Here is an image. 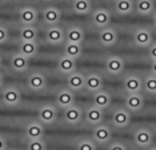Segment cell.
<instances>
[{"instance_id": "obj_26", "label": "cell", "mask_w": 156, "mask_h": 150, "mask_svg": "<svg viewBox=\"0 0 156 150\" xmlns=\"http://www.w3.org/2000/svg\"><path fill=\"white\" fill-rule=\"evenodd\" d=\"M66 42L68 43H80L84 42V30L79 26H69L66 30Z\"/></svg>"}, {"instance_id": "obj_43", "label": "cell", "mask_w": 156, "mask_h": 150, "mask_svg": "<svg viewBox=\"0 0 156 150\" xmlns=\"http://www.w3.org/2000/svg\"><path fill=\"white\" fill-rule=\"evenodd\" d=\"M145 150H156V146H150V148L145 149Z\"/></svg>"}, {"instance_id": "obj_15", "label": "cell", "mask_w": 156, "mask_h": 150, "mask_svg": "<svg viewBox=\"0 0 156 150\" xmlns=\"http://www.w3.org/2000/svg\"><path fill=\"white\" fill-rule=\"evenodd\" d=\"M104 86V79H103V75L96 73V71H92V73L86 75V83H84V90L88 91L90 94H94L101 88Z\"/></svg>"}, {"instance_id": "obj_44", "label": "cell", "mask_w": 156, "mask_h": 150, "mask_svg": "<svg viewBox=\"0 0 156 150\" xmlns=\"http://www.w3.org/2000/svg\"><path fill=\"white\" fill-rule=\"evenodd\" d=\"M44 2H51V0H44Z\"/></svg>"}, {"instance_id": "obj_28", "label": "cell", "mask_w": 156, "mask_h": 150, "mask_svg": "<svg viewBox=\"0 0 156 150\" xmlns=\"http://www.w3.org/2000/svg\"><path fill=\"white\" fill-rule=\"evenodd\" d=\"M39 31L36 26H22L19 30V39L22 42H37Z\"/></svg>"}, {"instance_id": "obj_31", "label": "cell", "mask_w": 156, "mask_h": 150, "mask_svg": "<svg viewBox=\"0 0 156 150\" xmlns=\"http://www.w3.org/2000/svg\"><path fill=\"white\" fill-rule=\"evenodd\" d=\"M72 11L75 13H77V15H88L92 11L91 0H73Z\"/></svg>"}, {"instance_id": "obj_30", "label": "cell", "mask_w": 156, "mask_h": 150, "mask_svg": "<svg viewBox=\"0 0 156 150\" xmlns=\"http://www.w3.org/2000/svg\"><path fill=\"white\" fill-rule=\"evenodd\" d=\"M63 55L77 60L81 55H83V44H80V43L66 42L64 43V50H63Z\"/></svg>"}, {"instance_id": "obj_16", "label": "cell", "mask_w": 156, "mask_h": 150, "mask_svg": "<svg viewBox=\"0 0 156 150\" xmlns=\"http://www.w3.org/2000/svg\"><path fill=\"white\" fill-rule=\"evenodd\" d=\"M39 19L37 9L34 7H23L17 12V20L22 26H35Z\"/></svg>"}, {"instance_id": "obj_24", "label": "cell", "mask_w": 156, "mask_h": 150, "mask_svg": "<svg viewBox=\"0 0 156 150\" xmlns=\"http://www.w3.org/2000/svg\"><path fill=\"white\" fill-rule=\"evenodd\" d=\"M39 42H22L19 40V52L28 59H34L39 54Z\"/></svg>"}, {"instance_id": "obj_46", "label": "cell", "mask_w": 156, "mask_h": 150, "mask_svg": "<svg viewBox=\"0 0 156 150\" xmlns=\"http://www.w3.org/2000/svg\"><path fill=\"white\" fill-rule=\"evenodd\" d=\"M133 2H135V0H133Z\"/></svg>"}, {"instance_id": "obj_45", "label": "cell", "mask_w": 156, "mask_h": 150, "mask_svg": "<svg viewBox=\"0 0 156 150\" xmlns=\"http://www.w3.org/2000/svg\"><path fill=\"white\" fill-rule=\"evenodd\" d=\"M8 150H9V149H8ZM11 150H17V149H11Z\"/></svg>"}, {"instance_id": "obj_25", "label": "cell", "mask_w": 156, "mask_h": 150, "mask_svg": "<svg viewBox=\"0 0 156 150\" xmlns=\"http://www.w3.org/2000/svg\"><path fill=\"white\" fill-rule=\"evenodd\" d=\"M58 70L62 73L63 75H69L76 71V60L72 58H68L66 55H62L56 63Z\"/></svg>"}, {"instance_id": "obj_36", "label": "cell", "mask_w": 156, "mask_h": 150, "mask_svg": "<svg viewBox=\"0 0 156 150\" xmlns=\"http://www.w3.org/2000/svg\"><path fill=\"white\" fill-rule=\"evenodd\" d=\"M108 150H128V148L122 141H112L108 145Z\"/></svg>"}, {"instance_id": "obj_41", "label": "cell", "mask_w": 156, "mask_h": 150, "mask_svg": "<svg viewBox=\"0 0 156 150\" xmlns=\"http://www.w3.org/2000/svg\"><path fill=\"white\" fill-rule=\"evenodd\" d=\"M152 23H154V27L156 28V11L152 13Z\"/></svg>"}, {"instance_id": "obj_20", "label": "cell", "mask_w": 156, "mask_h": 150, "mask_svg": "<svg viewBox=\"0 0 156 150\" xmlns=\"http://www.w3.org/2000/svg\"><path fill=\"white\" fill-rule=\"evenodd\" d=\"M99 42L104 47H113L118 43V31L115 27L108 26L99 31Z\"/></svg>"}, {"instance_id": "obj_8", "label": "cell", "mask_w": 156, "mask_h": 150, "mask_svg": "<svg viewBox=\"0 0 156 150\" xmlns=\"http://www.w3.org/2000/svg\"><path fill=\"white\" fill-rule=\"evenodd\" d=\"M45 42L51 46H60L66 43V30L60 24L49 26L45 30Z\"/></svg>"}, {"instance_id": "obj_42", "label": "cell", "mask_w": 156, "mask_h": 150, "mask_svg": "<svg viewBox=\"0 0 156 150\" xmlns=\"http://www.w3.org/2000/svg\"><path fill=\"white\" fill-rule=\"evenodd\" d=\"M2 66H3V58H2V54H0V70H2Z\"/></svg>"}, {"instance_id": "obj_5", "label": "cell", "mask_w": 156, "mask_h": 150, "mask_svg": "<svg viewBox=\"0 0 156 150\" xmlns=\"http://www.w3.org/2000/svg\"><path fill=\"white\" fill-rule=\"evenodd\" d=\"M48 86V81L44 73L41 71H34L27 75V87L32 92H43Z\"/></svg>"}, {"instance_id": "obj_19", "label": "cell", "mask_w": 156, "mask_h": 150, "mask_svg": "<svg viewBox=\"0 0 156 150\" xmlns=\"http://www.w3.org/2000/svg\"><path fill=\"white\" fill-rule=\"evenodd\" d=\"M92 23L99 30L111 26V12L105 8H98L92 11Z\"/></svg>"}, {"instance_id": "obj_38", "label": "cell", "mask_w": 156, "mask_h": 150, "mask_svg": "<svg viewBox=\"0 0 156 150\" xmlns=\"http://www.w3.org/2000/svg\"><path fill=\"white\" fill-rule=\"evenodd\" d=\"M0 150H8V141L2 134H0Z\"/></svg>"}, {"instance_id": "obj_39", "label": "cell", "mask_w": 156, "mask_h": 150, "mask_svg": "<svg viewBox=\"0 0 156 150\" xmlns=\"http://www.w3.org/2000/svg\"><path fill=\"white\" fill-rule=\"evenodd\" d=\"M151 74L156 75V60H152L151 62Z\"/></svg>"}, {"instance_id": "obj_1", "label": "cell", "mask_w": 156, "mask_h": 150, "mask_svg": "<svg viewBox=\"0 0 156 150\" xmlns=\"http://www.w3.org/2000/svg\"><path fill=\"white\" fill-rule=\"evenodd\" d=\"M59 119V110L55 103L47 102L39 106L37 109V121H40L44 126H51Z\"/></svg>"}, {"instance_id": "obj_22", "label": "cell", "mask_w": 156, "mask_h": 150, "mask_svg": "<svg viewBox=\"0 0 156 150\" xmlns=\"http://www.w3.org/2000/svg\"><path fill=\"white\" fill-rule=\"evenodd\" d=\"M92 105L99 107V109H101V110H105V109H108V107H111L112 96L107 90L101 88V90L92 94Z\"/></svg>"}, {"instance_id": "obj_11", "label": "cell", "mask_w": 156, "mask_h": 150, "mask_svg": "<svg viewBox=\"0 0 156 150\" xmlns=\"http://www.w3.org/2000/svg\"><path fill=\"white\" fill-rule=\"evenodd\" d=\"M145 98L143 92H136V94H127L124 99V107L128 110L129 113H140L144 109Z\"/></svg>"}, {"instance_id": "obj_10", "label": "cell", "mask_w": 156, "mask_h": 150, "mask_svg": "<svg viewBox=\"0 0 156 150\" xmlns=\"http://www.w3.org/2000/svg\"><path fill=\"white\" fill-rule=\"evenodd\" d=\"M132 119V113H129L126 107H118L111 115V122L116 129H126L129 126Z\"/></svg>"}, {"instance_id": "obj_2", "label": "cell", "mask_w": 156, "mask_h": 150, "mask_svg": "<svg viewBox=\"0 0 156 150\" xmlns=\"http://www.w3.org/2000/svg\"><path fill=\"white\" fill-rule=\"evenodd\" d=\"M113 133H112V127L107 123H100L98 126L92 127V139L96 145L100 146H107L112 142Z\"/></svg>"}, {"instance_id": "obj_27", "label": "cell", "mask_w": 156, "mask_h": 150, "mask_svg": "<svg viewBox=\"0 0 156 150\" xmlns=\"http://www.w3.org/2000/svg\"><path fill=\"white\" fill-rule=\"evenodd\" d=\"M135 11L141 16H150L155 12L154 0H135Z\"/></svg>"}, {"instance_id": "obj_12", "label": "cell", "mask_w": 156, "mask_h": 150, "mask_svg": "<svg viewBox=\"0 0 156 150\" xmlns=\"http://www.w3.org/2000/svg\"><path fill=\"white\" fill-rule=\"evenodd\" d=\"M124 90L127 94H136L143 92V78L137 74H129L124 77L123 81Z\"/></svg>"}, {"instance_id": "obj_32", "label": "cell", "mask_w": 156, "mask_h": 150, "mask_svg": "<svg viewBox=\"0 0 156 150\" xmlns=\"http://www.w3.org/2000/svg\"><path fill=\"white\" fill-rule=\"evenodd\" d=\"M143 91H145L148 95H156V75L148 74L143 79Z\"/></svg>"}, {"instance_id": "obj_6", "label": "cell", "mask_w": 156, "mask_h": 150, "mask_svg": "<svg viewBox=\"0 0 156 150\" xmlns=\"http://www.w3.org/2000/svg\"><path fill=\"white\" fill-rule=\"evenodd\" d=\"M133 144L140 149H148L154 144V131L150 127H139L133 133Z\"/></svg>"}, {"instance_id": "obj_37", "label": "cell", "mask_w": 156, "mask_h": 150, "mask_svg": "<svg viewBox=\"0 0 156 150\" xmlns=\"http://www.w3.org/2000/svg\"><path fill=\"white\" fill-rule=\"evenodd\" d=\"M148 56H150L151 62L156 60V42H152V44L148 47Z\"/></svg>"}, {"instance_id": "obj_7", "label": "cell", "mask_w": 156, "mask_h": 150, "mask_svg": "<svg viewBox=\"0 0 156 150\" xmlns=\"http://www.w3.org/2000/svg\"><path fill=\"white\" fill-rule=\"evenodd\" d=\"M132 38H133V43L140 48H148L154 42V35H152L151 28L148 27L135 28Z\"/></svg>"}, {"instance_id": "obj_18", "label": "cell", "mask_w": 156, "mask_h": 150, "mask_svg": "<svg viewBox=\"0 0 156 150\" xmlns=\"http://www.w3.org/2000/svg\"><path fill=\"white\" fill-rule=\"evenodd\" d=\"M55 99H56L55 103L56 106L60 107V109H66V107L75 105V92L69 90L68 87H62L56 92Z\"/></svg>"}, {"instance_id": "obj_3", "label": "cell", "mask_w": 156, "mask_h": 150, "mask_svg": "<svg viewBox=\"0 0 156 150\" xmlns=\"http://www.w3.org/2000/svg\"><path fill=\"white\" fill-rule=\"evenodd\" d=\"M2 101L4 106L17 107L22 103V90L17 86H4L2 88Z\"/></svg>"}, {"instance_id": "obj_35", "label": "cell", "mask_w": 156, "mask_h": 150, "mask_svg": "<svg viewBox=\"0 0 156 150\" xmlns=\"http://www.w3.org/2000/svg\"><path fill=\"white\" fill-rule=\"evenodd\" d=\"M9 40V31L3 24H0V44H5Z\"/></svg>"}, {"instance_id": "obj_9", "label": "cell", "mask_w": 156, "mask_h": 150, "mask_svg": "<svg viewBox=\"0 0 156 150\" xmlns=\"http://www.w3.org/2000/svg\"><path fill=\"white\" fill-rule=\"evenodd\" d=\"M83 121L86 122V125L91 127H95L98 125H100L104 122V110L99 109V107L91 105L84 109V118Z\"/></svg>"}, {"instance_id": "obj_34", "label": "cell", "mask_w": 156, "mask_h": 150, "mask_svg": "<svg viewBox=\"0 0 156 150\" xmlns=\"http://www.w3.org/2000/svg\"><path fill=\"white\" fill-rule=\"evenodd\" d=\"M76 150H98V145L92 138H81L76 144Z\"/></svg>"}, {"instance_id": "obj_4", "label": "cell", "mask_w": 156, "mask_h": 150, "mask_svg": "<svg viewBox=\"0 0 156 150\" xmlns=\"http://www.w3.org/2000/svg\"><path fill=\"white\" fill-rule=\"evenodd\" d=\"M84 110L77 105H72L63 109V122L69 126H77L83 122Z\"/></svg>"}, {"instance_id": "obj_17", "label": "cell", "mask_w": 156, "mask_h": 150, "mask_svg": "<svg viewBox=\"0 0 156 150\" xmlns=\"http://www.w3.org/2000/svg\"><path fill=\"white\" fill-rule=\"evenodd\" d=\"M62 20V11L58 7L49 6L45 7L41 12V21L45 24L47 27L49 26H58Z\"/></svg>"}, {"instance_id": "obj_23", "label": "cell", "mask_w": 156, "mask_h": 150, "mask_svg": "<svg viewBox=\"0 0 156 150\" xmlns=\"http://www.w3.org/2000/svg\"><path fill=\"white\" fill-rule=\"evenodd\" d=\"M84 83H86V75L79 73V71H75V73L67 75V87L73 92L83 91Z\"/></svg>"}, {"instance_id": "obj_13", "label": "cell", "mask_w": 156, "mask_h": 150, "mask_svg": "<svg viewBox=\"0 0 156 150\" xmlns=\"http://www.w3.org/2000/svg\"><path fill=\"white\" fill-rule=\"evenodd\" d=\"M9 69L16 74H24L30 69V59L20 52H13L9 56Z\"/></svg>"}, {"instance_id": "obj_29", "label": "cell", "mask_w": 156, "mask_h": 150, "mask_svg": "<svg viewBox=\"0 0 156 150\" xmlns=\"http://www.w3.org/2000/svg\"><path fill=\"white\" fill-rule=\"evenodd\" d=\"M135 11L133 0H115V12L120 16H127Z\"/></svg>"}, {"instance_id": "obj_33", "label": "cell", "mask_w": 156, "mask_h": 150, "mask_svg": "<svg viewBox=\"0 0 156 150\" xmlns=\"http://www.w3.org/2000/svg\"><path fill=\"white\" fill-rule=\"evenodd\" d=\"M26 150H47V144H45L44 138L27 139Z\"/></svg>"}, {"instance_id": "obj_40", "label": "cell", "mask_w": 156, "mask_h": 150, "mask_svg": "<svg viewBox=\"0 0 156 150\" xmlns=\"http://www.w3.org/2000/svg\"><path fill=\"white\" fill-rule=\"evenodd\" d=\"M4 87V74L2 73V70H0V90Z\"/></svg>"}, {"instance_id": "obj_21", "label": "cell", "mask_w": 156, "mask_h": 150, "mask_svg": "<svg viewBox=\"0 0 156 150\" xmlns=\"http://www.w3.org/2000/svg\"><path fill=\"white\" fill-rule=\"evenodd\" d=\"M124 59L119 55H109L105 59V70L111 75H122L124 73Z\"/></svg>"}, {"instance_id": "obj_14", "label": "cell", "mask_w": 156, "mask_h": 150, "mask_svg": "<svg viewBox=\"0 0 156 150\" xmlns=\"http://www.w3.org/2000/svg\"><path fill=\"white\" fill-rule=\"evenodd\" d=\"M24 134H26L27 139H39L44 138L45 135V126L40 121H37L36 118L32 121H30L26 127H24Z\"/></svg>"}]
</instances>
